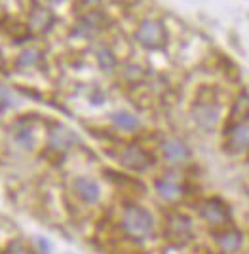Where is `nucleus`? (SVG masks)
<instances>
[{"label":"nucleus","mask_w":249,"mask_h":254,"mask_svg":"<svg viewBox=\"0 0 249 254\" xmlns=\"http://www.w3.org/2000/svg\"><path fill=\"white\" fill-rule=\"evenodd\" d=\"M122 226L133 239H149L154 232V218L141 207H128L122 216Z\"/></svg>","instance_id":"nucleus-1"},{"label":"nucleus","mask_w":249,"mask_h":254,"mask_svg":"<svg viewBox=\"0 0 249 254\" xmlns=\"http://www.w3.org/2000/svg\"><path fill=\"white\" fill-rule=\"evenodd\" d=\"M137 40L141 46L145 48H151V50H156V48H162L166 44V29L162 27V23L158 21H145L141 23V27L137 29Z\"/></svg>","instance_id":"nucleus-2"},{"label":"nucleus","mask_w":249,"mask_h":254,"mask_svg":"<svg viewBox=\"0 0 249 254\" xmlns=\"http://www.w3.org/2000/svg\"><path fill=\"white\" fill-rule=\"evenodd\" d=\"M120 161H122L126 167L135 169V171H143V169H147L149 165H152L151 154L145 152L143 148H139V146H128V148L120 154Z\"/></svg>","instance_id":"nucleus-3"},{"label":"nucleus","mask_w":249,"mask_h":254,"mask_svg":"<svg viewBox=\"0 0 249 254\" xmlns=\"http://www.w3.org/2000/svg\"><path fill=\"white\" fill-rule=\"evenodd\" d=\"M167 233L175 243H186L192 237V224L181 214H173L167 222Z\"/></svg>","instance_id":"nucleus-4"},{"label":"nucleus","mask_w":249,"mask_h":254,"mask_svg":"<svg viewBox=\"0 0 249 254\" xmlns=\"http://www.w3.org/2000/svg\"><path fill=\"white\" fill-rule=\"evenodd\" d=\"M249 146V126L236 124L228 129V148L232 152H242Z\"/></svg>","instance_id":"nucleus-5"},{"label":"nucleus","mask_w":249,"mask_h":254,"mask_svg":"<svg viewBox=\"0 0 249 254\" xmlns=\"http://www.w3.org/2000/svg\"><path fill=\"white\" fill-rule=\"evenodd\" d=\"M202 214L209 224H225L228 220V209L225 203H221L219 199H211L202 207Z\"/></svg>","instance_id":"nucleus-6"},{"label":"nucleus","mask_w":249,"mask_h":254,"mask_svg":"<svg viewBox=\"0 0 249 254\" xmlns=\"http://www.w3.org/2000/svg\"><path fill=\"white\" fill-rule=\"evenodd\" d=\"M75 190L86 203H95L99 199V186L95 180L80 177L75 180Z\"/></svg>","instance_id":"nucleus-7"},{"label":"nucleus","mask_w":249,"mask_h":254,"mask_svg":"<svg viewBox=\"0 0 249 254\" xmlns=\"http://www.w3.org/2000/svg\"><path fill=\"white\" fill-rule=\"evenodd\" d=\"M194 116H196V122L200 124L202 127H206V129H213L217 124V120H219V112H217V108L213 105H198L194 108Z\"/></svg>","instance_id":"nucleus-8"},{"label":"nucleus","mask_w":249,"mask_h":254,"mask_svg":"<svg viewBox=\"0 0 249 254\" xmlns=\"http://www.w3.org/2000/svg\"><path fill=\"white\" fill-rule=\"evenodd\" d=\"M50 142H52V146H54L55 150L65 152V150H69L76 142V137L73 131H69L65 127H57L55 131H52Z\"/></svg>","instance_id":"nucleus-9"},{"label":"nucleus","mask_w":249,"mask_h":254,"mask_svg":"<svg viewBox=\"0 0 249 254\" xmlns=\"http://www.w3.org/2000/svg\"><path fill=\"white\" fill-rule=\"evenodd\" d=\"M156 190H158V193L162 195L164 199L173 201V199H177L181 195V184L173 177H164L162 180H158Z\"/></svg>","instance_id":"nucleus-10"},{"label":"nucleus","mask_w":249,"mask_h":254,"mask_svg":"<svg viewBox=\"0 0 249 254\" xmlns=\"http://www.w3.org/2000/svg\"><path fill=\"white\" fill-rule=\"evenodd\" d=\"M162 150H164V154H166V158L171 159V161H183V159L188 158V148H186V144H183V142L177 140V138L166 140Z\"/></svg>","instance_id":"nucleus-11"},{"label":"nucleus","mask_w":249,"mask_h":254,"mask_svg":"<svg viewBox=\"0 0 249 254\" xmlns=\"http://www.w3.org/2000/svg\"><path fill=\"white\" fill-rule=\"evenodd\" d=\"M31 29L33 31H38V32H44L48 31V27L52 25V13L48 10H42V8H38V10L33 11V15H31Z\"/></svg>","instance_id":"nucleus-12"},{"label":"nucleus","mask_w":249,"mask_h":254,"mask_svg":"<svg viewBox=\"0 0 249 254\" xmlns=\"http://www.w3.org/2000/svg\"><path fill=\"white\" fill-rule=\"evenodd\" d=\"M217 243H219V247L225 253H234V251H238L240 243H242V237H240L238 232H227V233H221L217 237Z\"/></svg>","instance_id":"nucleus-13"},{"label":"nucleus","mask_w":249,"mask_h":254,"mask_svg":"<svg viewBox=\"0 0 249 254\" xmlns=\"http://www.w3.org/2000/svg\"><path fill=\"white\" fill-rule=\"evenodd\" d=\"M112 120H114V124L120 129H126V131H133L135 127L139 126V120L133 116V114H130V112H116Z\"/></svg>","instance_id":"nucleus-14"},{"label":"nucleus","mask_w":249,"mask_h":254,"mask_svg":"<svg viewBox=\"0 0 249 254\" xmlns=\"http://www.w3.org/2000/svg\"><path fill=\"white\" fill-rule=\"evenodd\" d=\"M97 61H99V66H101L103 70H112V68H114V64H116L114 55H112V52L107 50V48H101V50H99Z\"/></svg>","instance_id":"nucleus-15"},{"label":"nucleus","mask_w":249,"mask_h":254,"mask_svg":"<svg viewBox=\"0 0 249 254\" xmlns=\"http://www.w3.org/2000/svg\"><path fill=\"white\" fill-rule=\"evenodd\" d=\"M38 63V52L36 50H27V52L21 53V59H19V64L23 66H31V64Z\"/></svg>","instance_id":"nucleus-16"},{"label":"nucleus","mask_w":249,"mask_h":254,"mask_svg":"<svg viewBox=\"0 0 249 254\" xmlns=\"http://www.w3.org/2000/svg\"><path fill=\"white\" fill-rule=\"evenodd\" d=\"M10 253H11V254H29V251H27V249H25L23 245L15 243V245H11Z\"/></svg>","instance_id":"nucleus-17"},{"label":"nucleus","mask_w":249,"mask_h":254,"mask_svg":"<svg viewBox=\"0 0 249 254\" xmlns=\"http://www.w3.org/2000/svg\"><path fill=\"white\" fill-rule=\"evenodd\" d=\"M10 99L11 97L6 89H0V103H2V105H10Z\"/></svg>","instance_id":"nucleus-18"},{"label":"nucleus","mask_w":249,"mask_h":254,"mask_svg":"<svg viewBox=\"0 0 249 254\" xmlns=\"http://www.w3.org/2000/svg\"><path fill=\"white\" fill-rule=\"evenodd\" d=\"M50 2H54V4H57V2H61V0H50Z\"/></svg>","instance_id":"nucleus-19"}]
</instances>
